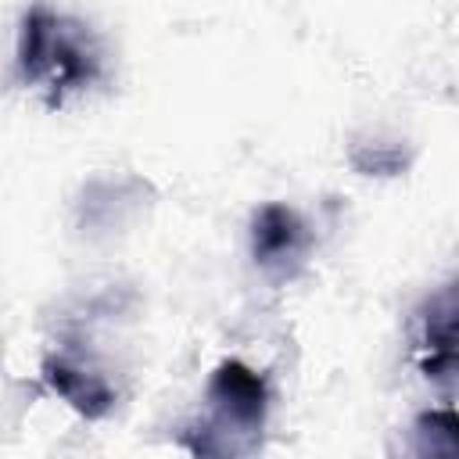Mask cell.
Listing matches in <instances>:
<instances>
[{"instance_id":"cell-1","label":"cell","mask_w":459,"mask_h":459,"mask_svg":"<svg viewBox=\"0 0 459 459\" xmlns=\"http://www.w3.org/2000/svg\"><path fill=\"white\" fill-rule=\"evenodd\" d=\"M269 409L265 377L240 359L219 362L208 380V416L179 434L194 459H244L255 452Z\"/></svg>"},{"instance_id":"cell-2","label":"cell","mask_w":459,"mask_h":459,"mask_svg":"<svg viewBox=\"0 0 459 459\" xmlns=\"http://www.w3.org/2000/svg\"><path fill=\"white\" fill-rule=\"evenodd\" d=\"M18 72L25 82L43 86L50 104H61L68 90H79L97 75V50L90 32L79 22L54 14L50 7H32L22 22Z\"/></svg>"},{"instance_id":"cell-3","label":"cell","mask_w":459,"mask_h":459,"mask_svg":"<svg viewBox=\"0 0 459 459\" xmlns=\"http://www.w3.org/2000/svg\"><path fill=\"white\" fill-rule=\"evenodd\" d=\"M251 251L262 269L287 273L308 251V226L287 204H262L251 219Z\"/></svg>"},{"instance_id":"cell-4","label":"cell","mask_w":459,"mask_h":459,"mask_svg":"<svg viewBox=\"0 0 459 459\" xmlns=\"http://www.w3.org/2000/svg\"><path fill=\"white\" fill-rule=\"evenodd\" d=\"M43 380L50 384L54 394H61L75 412H82L86 420H100L111 412L115 405V391L104 384V377L79 369L75 362L65 359H47L43 366Z\"/></svg>"},{"instance_id":"cell-5","label":"cell","mask_w":459,"mask_h":459,"mask_svg":"<svg viewBox=\"0 0 459 459\" xmlns=\"http://www.w3.org/2000/svg\"><path fill=\"white\" fill-rule=\"evenodd\" d=\"M452 344H455V298L452 287H445L434 301H430V316H427V348L437 351L423 369L427 377H452Z\"/></svg>"},{"instance_id":"cell-6","label":"cell","mask_w":459,"mask_h":459,"mask_svg":"<svg viewBox=\"0 0 459 459\" xmlns=\"http://www.w3.org/2000/svg\"><path fill=\"white\" fill-rule=\"evenodd\" d=\"M459 445H455V412L452 409H437V412H423L412 427V445H409V459H455Z\"/></svg>"}]
</instances>
